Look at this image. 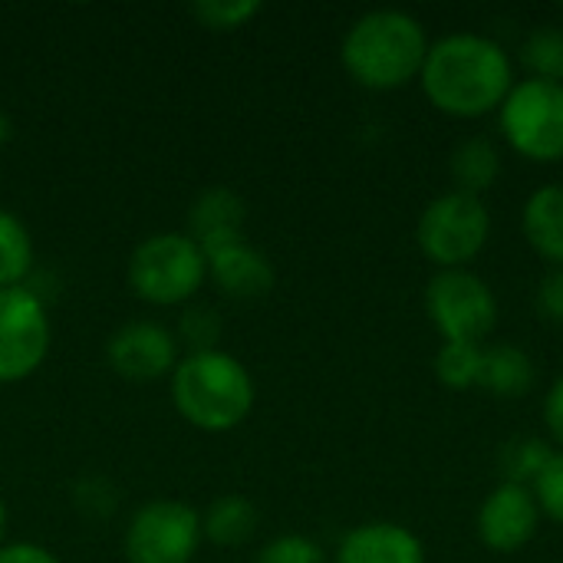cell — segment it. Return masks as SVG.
<instances>
[{"instance_id": "obj_8", "label": "cell", "mask_w": 563, "mask_h": 563, "mask_svg": "<svg viewBox=\"0 0 563 563\" xmlns=\"http://www.w3.org/2000/svg\"><path fill=\"white\" fill-rule=\"evenodd\" d=\"M201 544V518L185 501H148L125 531L129 563H191Z\"/></svg>"}, {"instance_id": "obj_23", "label": "cell", "mask_w": 563, "mask_h": 563, "mask_svg": "<svg viewBox=\"0 0 563 563\" xmlns=\"http://www.w3.org/2000/svg\"><path fill=\"white\" fill-rule=\"evenodd\" d=\"M191 13L208 30H238L251 16L261 13V3H254V0H201L191 7Z\"/></svg>"}, {"instance_id": "obj_31", "label": "cell", "mask_w": 563, "mask_h": 563, "mask_svg": "<svg viewBox=\"0 0 563 563\" xmlns=\"http://www.w3.org/2000/svg\"><path fill=\"white\" fill-rule=\"evenodd\" d=\"M3 534H7V508L0 501V541H3Z\"/></svg>"}, {"instance_id": "obj_4", "label": "cell", "mask_w": 563, "mask_h": 563, "mask_svg": "<svg viewBox=\"0 0 563 563\" xmlns=\"http://www.w3.org/2000/svg\"><path fill=\"white\" fill-rule=\"evenodd\" d=\"M492 238V211L485 198L465 191H442L435 195L416 224L419 251L435 271H462L468 267Z\"/></svg>"}, {"instance_id": "obj_17", "label": "cell", "mask_w": 563, "mask_h": 563, "mask_svg": "<svg viewBox=\"0 0 563 563\" xmlns=\"http://www.w3.org/2000/svg\"><path fill=\"white\" fill-rule=\"evenodd\" d=\"M449 175L455 191L485 198L498 178H501V148L488 135H468L462 139L449 155Z\"/></svg>"}, {"instance_id": "obj_15", "label": "cell", "mask_w": 563, "mask_h": 563, "mask_svg": "<svg viewBox=\"0 0 563 563\" xmlns=\"http://www.w3.org/2000/svg\"><path fill=\"white\" fill-rule=\"evenodd\" d=\"M528 247L551 267H563V185H541L521 208Z\"/></svg>"}, {"instance_id": "obj_5", "label": "cell", "mask_w": 563, "mask_h": 563, "mask_svg": "<svg viewBox=\"0 0 563 563\" xmlns=\"http://www.w3.org/2000/svg\"><path fill=\"white\" fill-rule=\"evenodd\" d=\"M498 115V132L515 155L534 165L563 162V86L548 79H515Z\"/></svg>"}, {"instance_id": "obj_18", "label": "cell", "mask_w": 563, "mask_h": 563, "mask_svg": "<svg viewBox=\"0 0 563 563\" xmlns=\"http://www.w3.org/2000/svg\"><path fill=\"white\" fill-rule=\"evenodd\" d=\"M254 531H257V508L241 495L218 498L201 518V534L218 548H238Z\"/></svg>"}, {"instance_id": "obj_11", "label": "cell", "mask_w": 563, "mask_h": 563, "mask_svg": "<svg viewBox=\"0 0 563 563\" xmlns=\"http://www.w3.org/2000/svg\"><path fill=\"white\" fill-rule=\"evenodd\" d=\"M109 366L129 379V383H152L165 373H175L178 366V346L175 336L148 320L125 323L106 346Z\"/></svg>"}, {"instance_id": "obj_21", "label": "cell", "mask_w": 563, "mask_h": 563, "mask_svg": "<svg viewBox=\"0 0 563 563\" xmlns=\"http://www.w3.org/2000/svg\"><path fill=\"white\" fill-rule=\"evenodd\" d=\"M33 267V241L26 224L0 208V287H20Z\"/></svg>"}, {"instance_id": "obj_20", "label": "cell", "mask_w": 563, "mask_h": 563, "mask_svg": "<svg viewBox=\"0 0 563 563\" xmlns=\"http://www.w3.org/2000/svg\"><path fill=\"white\" fill-rule=\"evenodd\" d=\"M482 356H485V346H475V343H442V350L435 353V379L452 389V393H468V389H478V379H482Z\"/></svg>"}, {"instance_id": "obj_14", "label": "cell", "mask_w": 563, "mask_h": 563, "mask_svg": "<svg viewBox=\"0 0 563 563\" xmlns=\"http://www.w3.org/2000/svg\"><path fill=\"white\" fill-rule=\"evenodd\" d=\"M208 274L228 297H238V300H257V297L271 294V287H274L271 261L244 241L211 251Z\"/></svg>"}, {"instance_id": "obj_22", "label": "cell", "mask_w": 563, "mask_h": 563, "mask_svg": "<svg viewBox=\"0 0 563 563\" xmlns=\"http://www.w3.org/2000/svg\"><path fill=\"white\" fill-rule=\"evenodd\" d=\"M554 449L544 442V439H534V435H521V439H511L501 455H498V465H501V475L505 482L511 485H525L531 488L538 482V475L548 468Z\"/></svg>"}, {"instance_id": "obj_25", "label": "cell", "mask_w": 563, "mask_h": 563, "mask_svg": "<svg viewBox=\"0 0 563 563\" xmlns=\"http://www.w3.org/2000/svg\"><path fill=\"white\" fill-rule=\"evenodd\" d=\"M254 563H327V554L317 541L303 534H284V538H274Z\"/></svg>"}, {"instance_id": "obj_6", "label": "cell", "mask_w": 563, "mask_h": 563, "mask_svg": "<svg viewBox=\"0 0 563 563\" xmlns=\"http://www.w3.org/2000/svg\"><path fill=\"white\" fill-rule=\"evenodd\" d=\"M208 277V257L188 234H152L129 261L132 290L155 307L185 303Z\"/></svg>"}, {"instance_id": "obj_12", "label": "cell", "mask_w": 563, "mask_h": 563, "mask_svg": "<svg viewBox=\"0 0 563 563\" xmlns=\"http://www.w3.org/2000/svg\"><path fill=\"white\" fill-rule=\"evenodd\" d=\"M333 563H426V548L406 525L369 521L340 541Z\"/></svg>"}, {"instance_id": "obj_3", "label": "cell", "mask_w": 563, "mask_h": 563, "mask_svg": "<svg viewBox=\"0 0 563 563\" xmlns=\"http://www.w3.org/2000/svg\"><path fill=\"white\" fill-rule=\"evenodd\" d=\"M172 399L195 429L231 432L254 409V379L231 353H191L172 373Z\"/></svg>"}, {"instance_id": "obj_1", "label": "cell", "mask_w": 563, "mask_h": 563, "mask_svg": "<svg viewBox=\"0 0 563 563\" xmlns=\"http://www.w3.org/2000/svg\"><path fill=\"white\" fill-rule=\"evenodd\" d=\"M419 86L435 112L465 122L485 119L515 86V59L488 33H445L429 43Z\"/></svg>"}, {"instance_id": "obj_10", "label": "cell", "mask_w": 563, "mask_h": 563, "mask_svg": "<svg viewBox=\"0 0 563 563\" xmlns=\"http://www.w3.org/2000/svg\"><path fill=\"white\" fill-rule=\"evenodd\" d=\"M541 528V508L531 488L501 482L478 508V541L495 554H518L534 541Z\"/></svg>"}, {"instance_id": "obj_29", "label": "cell", "mask_w": 563, "mask_h": 563, "mask_svg": "<svg viewBox=\"0 0 563 563\" xmlns=\"http://www.w3.org/2000/svg\"><path fill=\"white\" fill-rule=\"evenodd\" d=\"M0 563H59L40 544H7L0 548Z\"/></svg>"}, {"instance_id": "obj_26", "label": "cell", "mask_w": 563, "mask_h": 563, "mask_svg": "<svg viewBox=\"0 0 563 563\" xmlns=\"http://www.w3.org/2000/svg\"><path fill=\"white\" fill-rule=\"evenodd\" d=\"M534 310L541 320L563 327V267H551L534 290Z\"/></svg>"}, {"instance_id": "obj_13", "label": "cell", "mask_w": 563, "mask_h": 563, "mask_svg": "<svg viewBox=\"0 0 563 563\" xmlns=\"http://www.w3.org/2000/svg\"><path fill=\"white\" fill-rule=\"evenodd\" d=\"M244 201L231 188H208L188 211V238L205 251V257L218 247L244 241Z\"/></svg>"}, {"instance_id": "obj_28", "label": "cell", "mask_w": 563, "mask_h": 563, "mask_svg": "<svg viewBox=\"0 0 563 563\" xmlns=\"http://www.w3.org/2000/svg\"><path fill=\"white\" fill-rule=\"evenodd\" d=\"M544 426H548L551 439L563 449V376L554 379V386L544 396Z\"/></svg>"}, {"instance_id": "obj_30", "label": "cell", "mask_w": 563, "mask_h": 563, "mask_svg": "<svg viewBox=\"0 0 563 563\" xmlns=\"http://www.w3.org/2000/svg\"><path fill=\"white\" fill-rule=\"evenodd\" d=\"M10 139V122H7V115H0V142H7Z\"/></svg>"}, {"instance_id": "obj_19", "label": "cell", "mask_w": 563, "mask_h": 563, "mask_svg": "<svg viewBox=\"0 0 563 563\" xmlns=\"http://www.w3.org/2000/svg\"><path fill=\"white\" fill-rule=\"evenodd\" d=\"M518 63L531 79H548L563 86V26L561 23H541L528 30V36L518 46Z\"/></svg>"}, {"instance_id": "obj_9", "label": "cell", "mask_w": 563, "mask_h": 563, "mask_svg": "<svg viewBox=\"0 0 563 563\" xmlns=\"http://www.w3.org/2000/svg\"><path fill=\"white\" fill-rule=\"evenodd\" d=\"M49 353V317L26 287H0V383H20Z\"/></svg>"}, {"instance_id": "obj_27", "label": "cell", "mask_w": 563, "mask_h": 563, "mask_svg": "<svg viewBox=\"0 0 563 563\" xmlns=\"http://www.w3.org/2000/svg\"><path fill=\"white\" fill-rule=\"evenodd\" d=\"M218 333H221V323H218V317H214L211 310H191V313H185V320H181V336L195 346V353L214 350Z\"/></svg>"}, {"instance_id": "obj_2", "label": "cell", "mask_w": 563, "mask_h": 563, "mask_svg": "<svg viewBox=\"0 0 563 563\" xmlns=\"http://www.w3.org/2000/svg\"><path fill=\"white\" fill-rule=\"evenodd\" d=\"M429 33L419 16L406 10H369L343 36L340 59L353 82L373 92H393L409 82H419Z\"/></svg>"}, {"instance_id": "obj_24", "label": "cell", "mask_w": 563, "mask_h": 563, "mask_svg": "<svg viewBox=\"0 0 563 563\" xmlns=\"http://www.w3.org/2000/svg\"><path fill=\"white\" fill-rule=\"evenodd\" d=\"M531 492L538 498L541 518H551L554 525L563 528V449L551 455L548 468L538 475V482L531 485Z\"/></svg>"}, {"instance_id": "obj_7", "label": "cell", "mask_w": 563, "mask_h": 563, "mask_svg": "<svg viewBox=\"0 0 563 563\" xmlns=\"http://www.w3.org/2000/svg\"><path fill=\"white\" fill-rule=\"evenodd\" d=\"M426 317L442 336V343H475L498 327V297L485 277L475 271H435L426 284Z\"/></svg>"}, {"instance_id": "obj_16", "label": "cell", "mask_w": 563, "mask_h": 563, "mask_svg": "<svg viewBox=\"0 0 563 563\" xmlns=\"http://www.w3.org/2000/svg\"><path fill=\"white\" fill-rule=\"evenodd\" d=\"M534 379H538V366L525 346L518 343L485 346L478 389H485L495 399H521L534 389Z\"/></svg>"}]
</instances>
